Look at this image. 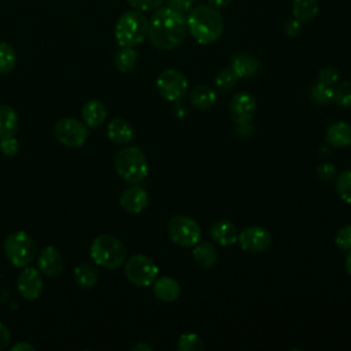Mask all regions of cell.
Segmentation results:
<instances>
[{"label": "cell", "instance_id": "7402d4cb", "mask_svg": "<svg viewBox=\"0 0 351 351\" xmlns=\"http://www.w3.org/2000/svg\"><path fill=\"white\" fill-rule=\"evenodd\" d=\"M18 126L19 119L15 110L7 104H0V138L15 136Z\"/></svg>", "mask_w": 351, "mask_h": 351}, {"label": "cell", "instance_id": "f6af8a7d", "mask_svg": "<svg viewBox=\"0 0 351 351\" xmlns=\"http://www.w3.org/2000/svg\"><path fill=\"white\" fill-rule=\"evenodd\" d=\"M152 347L148 343H136L132 346V351H151Z\"/></svg>", "mask_w": 351, "mask_h": 351}, {"label": "cell", "instance_id": "9c48e42d", "mask_svg": "<svg viewBox=\"0 0 351 351\" xmlns=\"http://www.w3.org/2000/svg\"><path fill=\"white\" fill-rule=\"evenodd\" d=\"M55 138L66 147L78 148L86 141L89 132L88 126L75 118H62L53 128Z\"/></svg>", "mask_w": 351, "mask_h": 351}, {"label": "cell", "instance_id": "8992f818", "mask_svg": "<svg viewBox=\"0 0 351 351\" xmlns=\"http://www.w3.org/2000/svg\"><path fill=\"white\" fill-rule=\"evenodd\" d=\"M3 250L8 262L15 267L29 266L37 252L33 237L23 230L10 233L3 241Z\"/></svg>", "mask_w": 351, "mask_h": 351}, {"label": "cell", "instance_id": "cb8c5ba5", "mask_svg": "<svg viewBox=\"0 0 351 351\" xmlns=\"http://www.w3.org/2000/svg\"><path fill=\"white\" fill-rule=\"evenodd\" d=\"M318 11V0H292V15L302 23L313 21Z\"/></svg>", "mask_w": 351, "mask_h": 351}, {"label": "cell", "instance_id": "8fae6325", "mask_svg": "<svg viewBox=\"0 0 351 351\" xmlns=\"http://www.w3.org/2000/svg\"><path fill=\"white\" fill-rule=\"evenodd\" d=\"M240 247L252 254H259L266 251L271 244V234L266 228L262 226H248L239 233L237 239Z\"/></svg>", "mask_w": 351, "mask_h": 351}, {"label": "cell", "instance_id": "f35d334b", "mask_svg": "<svg viewBox=\"0 0 351 351\" xmlns=\"http://www.w3.org/2000/svg\"><path fill=\"white\" fill-rule=\"evenodd\" d=\"M284 32L288 37H298L302 32V22H299L295 18L287 21V23L284 26Z\"/></svg>", "mask_w": 351, "mask_h": 351}, {"label": "cell", "instance_id": "f546056e", "mask_svg": "<svg viewBox=\"0 0 351 351\" xmlns=\"http://www.w3.org/2000/svg\"><path fill=\"white\" fill-rule=\"evenodd\" d=\"M239 77L233 71L232 67H225L219 70L215 75V85L221 92H229L232 90L237 84Z\"/></svg>", "mask_w": 351, "mask_h": 351}, {"label": "cell", "instance_id": "5bb4252c", "mask_svg": "<svg viewBox=\"0 0 351 351\" xmlns=\"http://www.w3.org/2000/svg\"><path fill=\"white\" fill-rule=\"evenodd\" d=\"M37 265L40 271L49 278H56L63 271V258L60 252L52 245H48L41 250L37 259Z\"/></svg>", "mask_w": 351, "mask_h": 351}, {"label": "cell", "instance_id": "d6986e66", "mask_svg": "<svg viewBox=\"0 0 351 351\" xmlns=\"http://www.w3.org/2000/svg\"><path fill=\"white\" fill-rule=\"evenodd\" d=\"M152 284H154L152 287L154 295L162 302H174L180 296V292H181L180 284L173 277H167V276L159 277Z\"/></svg>", "mask_w": 351, "mask_h": 351}, {"label": "cell", "instance_id": "836d02e7", "mask_svg": "<svg viewBox=\"0 0 351 351\" xmlns=\"http://www.w3.org/2000/svg\"><path fill=\"white\" fill-rule=\"evenodd\" d=\"M335 243L340 251L347 252L351 248V225L341 226L335 237Z\"/></svg>", "mask_w": 351, "mask_h": 351}, {"label": "cell", "instance_id": "b9f144b4", "mask_svg": "<svg viewBox=\"0 0 351 351\" xmlns=\"http://www.w3.org/2000/svg\"><path fill=\"white\" fill-rule=\"evenodd\" d=\"M10 340H11L10 329L3 322H0V350L5 348L10 343Z\"/></svg>", "mask_w": 351, "mask_h": 351}, {"label": "cell", "instance_id": "d6a6232c", "mask_svg": "<svg viewBox=\"0 0 351 351\" xmlns=\"http://www.w3.org/2000/svg\"><path fill=\"white\" fill-rule=\"evenodd\" d=\"M333 101L340 107H351V81H346L335 89Z\"/></svg>", "mask_w": 351, "mask_h": 351}, {"label": "cell", "instance_id": "7bdbcfd3", "mask_svg": "<svg viewBox=\"0 0 351 351\" xmlns=\"http://www.w3.org/2000/svg\"><path fill=\"white\" fill-rule=\"evenodd\" d=\"M11 350L12 351H34V347L27 341H18L14 346H11Z\"/></svg>", "mask_w": 351, "mask_h": 351}, {"label": "cell", "instance_id": "484cf974", "mask_svg": "<svg viewBox=\"0 0 351 351\" xmlns=\"http://www.w3.org/2000/svg\"><path fill=\"white\" fill-rule=\"evenodd\" d=\"M74 274H75L77 284L84 289L93 288L96 285L97 280H99V274H97L96 267L92 263H88V262L80 263L74 269Z\"/></svg>", "mask_w": 351, "mask_h": 351}, {"label": "cell", "instance_id": "ac0fdd59", "mask_svg": "<svg viewBox=\"0 0 351 351\" xmlns=\"http://www.w3.org/2000/svg\"><path fill=\"white\" fill-rule=\"evenodd\" d=\"M81 117L88 128L96 129L101 126L107 118V108L100 100H89L82 106Z\"/></svg>", "mask_w": 351, "mask_h": 351}, {"label": "cell", "instance_id": "4316f807", "mask_svg": "<svg viewBox=\"0 0 351 351\" xmlns=\"http://www.w3.org/2000/svg\"><path fill=\"white\" fill-rule=\"evenodd\" d=\"M215 92L207 85H199L191 92V103L196 108L206 110L215 103Z\"/></svg>", "mask_w": 351, "mask_h": 351}, {"label": "cell", "instance_id": "ee69618b", "mask_svg": "<svg viewBox=\"0 0 351 351\" xmlns=\"http://www.w3.org/2000/svg\"><path fill=\"white\" fill-rule=\"evenodd\" d=\"M206 1H207L208 5H211V7L217 8V10H219V8L228 7L232 0H206Z\"/></svg>", "mask_w": 351, "mask_h": 351}, {"label": "cell", "instance_id": "4fadbf2b", "mask_svg": "<svg viewBox=\"0 0 351 351\" xmlns=\"http://www.w3.org/2000/svg\"><path fill=\"white\" fill-rule=\"evenodd\" d=\"M229 111L234 123L251 122L256 112V101L250 93H236L230 100Z\"/></svg>", "mask_w": 351, "mask_h": 351}, {"label": "cell", "instance_id": "e575fe53", "mask_svg": "<svg viewBox=\"0 0 351 351\" xmlns=\"http://www.w3.org/2000/svg\"><path fill=\"white\" fill-rule=\"evenodd\" d=\"M339 70L335 66H325L318 73V81L333 86L339 81Z\"/></svg>", "mask_w": 351, "mask_h": 351}, {"label": "cell", "instance_id": "277c9868", "mask_svg": "<svg viewBox=\"0 0 351 351\" xmlns=\"http://www.w3.org/2000/svg\"><path fill=\"white\" fill-rule=\"evenodd\" d=\"M114 34L119 47H137L148 36V18L138 10L126 11L118 18Z\"/></svg>", "mask_w": 351, "mask_h": 351}, {"label": "cell", "instance_id": "d590c367", "mask_svg": "<svg viewBox=\"0 0 351 351\" xmlns=\"http://www.w3.org/2000/svg\"><path fill=\"white\" fill-rule=\"evenodd\" d=\"M129 5L133 10H138V11H154L156 8H159L165 0H128Z\"/></svg>", "mask_w": 351, "mask_h": 351}, {"label": "cell", "instance_id": "e0dca14e", "mask_svg": "<svg viewBox=\"0 0 351 351\" xmlns=\"http://www.w3.org/2000/svg\"><path fill=\"white\" fill-rule=\"evenodd\" d=\"M210 236L217 244H219L222 247H228L237 241L239 232H237L234 223H232L230 221L221 219L211 225Z\"/></svg>", "mask_w": 351, "mask_h": 351}, {"label": "cell", "instance_id": "44dd1931", "mask_svg": "<svg viewBox=\"0 0 351 351\" xmlns=\"http://www.w3.org/2000/svg\"><path fill=\"white\" fill-rule=\"evenodd\" d=\"M107 137L115 144H128L133 138V126L123 118H114L107 125Z\"/></svg>", "mask_w": 351, "mask_h": 351}, {"label": "cell", "instance_id": "ffe728a7", "mask_svg": "<svg viewBox=\"0 0 351 351\" xmlns=\"http://www.w3.org/2000/svg\"><path fill=\"white\" fill-rule=\"evenodd\" d=\"M326 143L335 148H346L351 144V125L339 121L332 123L326 130Z\"/></svg>", "mask_w": 351, "mask_h": 351}, {"label": "cell", "instance_id": "7c38bea8", "mask_svg": "<svg viewBox=\"0 0 351 351\" xmlns=\"http://www.w3.org/2000/svg\"><path fill=\"white\" fill-rule=\"evenodd\" d=\"M43 287V277L36 267H23L16 278L18 292L26 300H36L41 295Z\"/></svg>", "mask_w": 351, "mask_h": 351}, {"label": "cell", "instance_id": "6da1fadb", "mask_svg": "<svg viewBox=\"0 0 351 351\" xmlns=\"http://www.w3.org/2000/svg\"><path fill=\"white\" fill-rule=\"evenodd\" d=\"M188 33L186 18L170 7H159L148 19V38L162 51L177 48Z\"/></svg>", "mask_w": 351, "mask_h": 351}, {"label": "cell", "instance_id": "f1b7e54d", "mask_svg": "<svg viewBox=\"0 0 351 351\" xmlns=\"http://www.w3.org/2000/svg\"><path fill=\"white\" fill-rule=\"evenodd\" d=\"M15 64L16 53L14 48L5 41H0V74H7L12 71Z\"/></svg>", "mask_w": 351, "mask_h": 351}, {"label": "cell", "instance_id": "9a60e30c", "mask_svg": "<svg viewBox=\"0 0 351 351\" xmlns=\"http://www.w3.org/2000/svg\"><path fill=\"white\" fill-rule=\"evenodd\" d=\"M119 204L125 211L138 214L148 206V193L141 186H129L122 192Z\"/></svg>", "mask_w": 351, "mask_h": 351}, {"label": "cell", "instance_id": "2e32d148", "mask_svg": "<svg viewBox=\"0 0 351 351\" xmlns=\"http://www.w3.org/2000/svg\"><path fill=\"white\" fill-rule=\"evenodd\" d=\"M230 67L239 78H251L261 69L259 60L247 52H237L230 58Z\"/></svg>", "mask_w": 351, "mask_h": 351}, {"label": "cell", "instance_id": "52a82bcc", "mask_svg": "<svg viewBox=\"0 0 351 351\" xmlns=\"http://www.w3.org/2000/svg\"><path fill=\"white\" fill-rule=\"evenodd\" d=\"M167 234L170 240L184 248L195 247L202 239L199 223L186 215H176L167 223Z\"/></svg>", "mask_w": 351, "mask_h": 351}, {"label": "cell", "instance_id": "4dcf8cb0", "mask_svg": "<svg viewBox=\"0 0 351 351\" xmlns=\"http://www.w3.org/2000/svg\"><path fill=\"white\" fill-rule=\"evenodd\" d=\"M335 189L343 202L351 204V170L341 171L336 177Z\"/></svg>", "mask_w": 351, "mask_h": 351}, {"label": "cell", "instance_id": "83f0119b", "mask_svg": "<svg viewBox=\"0 0 351 351\" xmlns=\"http://www.w3.org/2000/svg\"><path fill=\"white\" fill-rule=\"evenodd\" d=\"M333 96H335V89L330 85H326L324 82H317L311 86L310 89V97L314 103L319 104V106H325L333 101Z\"/></svg>", "mask_w": 351, "mask_h": 351}, {"label": "cell", "instance_id": "3957f363", "mask_svg": "<svg viewBox=\"0 0 351 351\" xmlns=\"http://www.w3.org/2000/svg\"><path fill=\"white\" fill-rule=\"evenodd\" d=\"M89 254L92 261L107 270H114L121 267L126 261V247L125 244L112 234H100L93 239Z\"/></svg>", "mask_w": 351, "mask_h": 351}, {"label": "cell", "instance_id": "60d3db41", "mask_svg": "<svg viewBox=\"0 0 351 351\" xmlns=\"http://www.w3.org/2000/svg\"><path fill=\"white\" fill-rule=\"evenodd\" d=\"M234 132H236V134H239V136H241V137H247V136H251V134H252V132H254V128H252L251 122L236 123Z\"/></svg>", "mask_w": 351, "mask_h": 351}, {"label": "cell", "instance_id": "30bf717a", "mask_svg": "<svg viewBox=\"0 0 351 351\" xmlns=\"http://www.w3.org/2000/svg\"><path fill=\"white\" fill-rule=\"evenodd\" d=\"M156 88L165 100L180 101L188 90V81L182 73L174 69H167L158 75Z\"/></svg>", "mask_w": 351, "mask_h": 351}, {"label": "cell", "instance_id": "7a4b0ae2", "mask_svg": "<svg viewBox=\"0 0 351 351\" xmlns=\"http://www.w3.org/2000/svg\"><path fill=\"white\" fill-rule=\"evenodd\" d=\"M223 18L221 12L211 5H196L189 10L186 16V29L196 43L202 45L217 41L223 33Z\"/></svg>", "mask_w": 351, "mask_h": 351}, {"label": "cell", "instance_id": "74e56055", "mask_svg": "<svg viewBox=\"0 0 351 351\" xmlns=\"http://www.w3.org/2000/svg\"><path fill=\"white\" fill-rule=\"evenodd\" d=\"M317 176L319 180L329 181L336 176V167L332 163H319L317 166Z\"/></svg>", "mask_w": 351, "mask_h": 351}, {"label": "cell", "instance_id": "5b68a950", "mask_svg": "<svg viewBox=\"0 0 351 351\" xmlns=\"http://www.w3.org/2000/svg\"><path fill=\"white\" fill-rule=\"evenodd\" d=\"M117 174L126 182L138 184L148 174V163L144 152L138 147L121 149L114 159Z\"/></svg>", "mask_w": 351, "mask_h": 351}, {"label": "cell", "instance_id": "8d00e7d4", "mask_svg": "<svg viewBox=\"0 0 351 351\" xmlns=\"http://www.w3.org/2000/svg\"><path fill=\"white\" fill-rule=\"evenodd\" d=\"M0 149L5 156H15L19 152V144L15 136L1 138L0 141Z\"/></svg>", "mask_w": 351, "mask_h": 351}, {"label": "cell", "instance_id": "ab89813d", "mask_svg": "<svg viewBox=\"0 0 351 351\" xmlns=\"http://www.w3.org/2000/svg\"><path fill=\"white\" fill-rule=\"evenodd\" d=\"M167 3V7L176 10V11H180V12H186L192 8V4H193V0H165Z\"/></svg>", "mask_w": 351, "mask_h": 351}, {"label": "cell", "instance_id": "d4e9b609", "mask_svg": "<svg viewBox=\"0 0 351 351\" xmlns=\"http://www.w3.org/2000/svg\"><path fill=\"white\" fill-rule=\"evenodd\" d=\"M138 60V52L134 47H121L114 55V64L118 71L128 73L134 69Z\"/></svg>", "mask_w": 351, "mask_h": 351}, {"label": "cell", "instance_id": "ba28073f", "mask_svg": "<svg viewBox=\"0 0 351 351\" xmlns=\"http://www.w3.org/2000/svg\"><path fill=\"white\" fill-rule=\"evenodd\" d=\"M123 273L133 285L148 287L156 280L159 269L149 256L137 254L125 261Z\"/></svg>", "mask_w": 351, "mask_h": 351}, {"label": "cell", "instance_id": "bcb514c9", "mask_svg": "<svg viewBox=\"0 0 351 351\" xmlns=\"http://www.w3.org/2000/svg\"><path fill=\"white\" fill-rule=\"evenodd\" d=\"M346 269L348 274L351 276V248L347 251V258H346Z\"/></svg>", "mask_w": 351, "mask_h": 351}, {"label": "cell", "instance_id": "1f68e13d", "mask_svg": "<svg viewBox=\"0 0 351 351\" xmlns=\"http://www.w3.org/2000/svg\"><path fill=\"white\" fill-rule=\"evenodd\" d=\"M177 350L178 351H199V350H204V344L197 335L184 333L178 339Z\"/></svg>", "mask_w": 351, "mask_h": 351}, {"label": "cell", "instance_id": "603a6c76", "mask_svg": "<svg viewBox=\"0 0 351 351\" xmlns=\"http://www.w3.org/2000/svg\"><path fill=\"white\" fill-rule=\"evenodd\" d=\"M193 259L197 263L199 267L202 269H211L217 261H218V255H217V250L214 248V245L211 243H197L193 248Z\"/></svg>", "mask_w": 351, "mask_h": 351}]
</instances>
